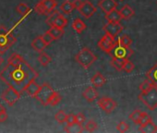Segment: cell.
Instances as JSON below:
<instances>
[{"mask_svg": "<svg viewBox=\"0 0 157 133\" xmlns=\"http://www.w3.org/2000/svg\"><path fill=\"white\" fill-rule=\"evenodd\" d=\"M98 7L106 14L116 10L117 7V3L116 0H100Z\"/></svg>", "mask_w": 157, "mask_h": 133, "instance_id": "cell-13", "label": "cell"}, {"mask_svg": "<svg viewBox=\"0 0 157 133\" xmlns=\"http://www.w3.org/2000/svg\"><path fill=\"white\" fill-rule=\"evenodd\" d=\"M103 30L106 34L110 35L113 38H116L123 31V26L120 24V22H108L104 25Z\"/></svg>", "mask_w": 157, "mask_h": 133, "instance_id": "cell-11", "label": "cell"}, {"mask_svg": "<svg viewBox=\"0 0 157 133\" xmlns=\"http://www.w3.org/2000/svg\"><path fill=\"white\" fill-rule=\"evenodd\" d=\"M117 131H119V132H127V131L129 129V126H128V124L126 123L125 121H121V122L117 125Z\"/></svg>", "mask_w": 157, "mask_h": 133, "instance_id": "cell-39", "label": "cell"}, {"mask_svg": "<svg viewBox=\"0 0 157 133\" xmlns=\"http://www.w3.org/2000/svg\"><path fill=\"white\" fill-rule=\"evenodd\" d=\"M72 3H73L74 8L76 10H78V9H80V7L82 6V0H74V1H72Z\"/></svg>", "mask_w": 157, "mask_h": 133, "instance_id": "cell-44", "label": "cell"}, {"mask_svg": "<svg viewBox=\"0 0 157 133\" xmlns=\"http://www.w3.org/2000/svg\"><path fill=\"white\" fill-rule=\"evenodd\" d=\"M151 120V116H149L148 113L142 111V114H141V116H140V120H139V124H138V125L143 126V125L147 124L148 122H150Z\"/></svg>", "mask_w": 157, "mask_h": 133, "instance_id": "cell-37", "label": "cell"}, {"mask_svg": "<svg viewBox=\"0 0 157 133\" xmlns=\"http://www.w3.org/2000/svg\"><path fill=\"white\" fill-rule=\"evenodd\" d=\"M138 97L139 100L141 101L150 110L157 108V86L152 85L149 90L141 92Z\"/></svg>", "mask_w": 157, "mask_h": 133, "instance_id": "cell-2", "label": "cell"}, {"mask_svg": "<svg viewBox=\"0 0 157 133\" xmlns=\"http://www.w3.org/2000/svg\"><path fill=\"white\" fill-rule=\"evenodd\" d=\"M67 115L63 110H59V111L56 114V116H55V119H56L59 124H63V123H65V122H66V120H67Z\"/></svg>", "mask_w": 157, "mask_h": 133, "instance_id": "cell-34", "label": "cell"}, {"mask_svg": "<svg viewBox=\"0 0 157 133\" xmlns=\"http://www.w3.org/2000/svg\"><path fill=\"white\" fill-rule=\"evenodd\" d=\"M47 44L44 41L42 36H37L36 38H34L32 42V47L38 53L43 52L45 48H46Z\"/></svg>", "mask_w": 157, "mask_h": 133, "instance_id": "cell-15", "label": "cell"}, {"mask_svg": "<svg viewBox=\"0 0 157 133\" xmlns=\"http://www.w3.org/2000/svg\"><path fill=\"white\" fill-rule=\"evenodd\" d=\"M135 69V65L128 59H125V62H124V66H123V70L127 73H130L134 70Z\"/></svg>", "mask_w": 157, "mask_h": 133, "instance_id": "cell-33", "label": "cell"}, {"mask_svg": "<svg viewBox=\"0 0 157 133\" xmlns=\"http://www.w3.org/2000/svg\"><path fill=\"white\" fill-rule=\"evenodd\" d=\"M2 62H3V57L1 56V54H0V65L2 64Z\"/></svg>", "mask_w": 157, "mask_h": 133, "instance_id": "cell-46", "label": "cell"}, {"mask_svg": "<svg viewBox=\"0 0 157 133\" xmlns=\"http://www.w3.org/2000/svg\"><path fill=\"white\" fill-rule=\"evenodd\" d=\"M117 42L118 44L123 45V46H128V47H129L131 45V44H132L131 38L128 35H127V34H123L120 37H118Z\"/></svg>", "mask_w": 157, "mask_h": 133, "instance_id": "cell-28", "label": "cell"}, {"mask_svg": "<svg viewBox=\"0 0 157 133\" xmlns=\"http://www.w3.org/2000/svg\"><path fill=\"white\" fill-rule=\"evenodd\" d=\"M59 11H57L56 10H55L54 11H52L50 14H48L47 15V19H46V21H45V22L49 25V26H53L54 25V22H55V21L56 20V18L59 16Z\"/></svg>", "mask_w": 157, "mask_h": 133, "instance_id": "cell-31", "label": "cell"}, {"mask_svg": "<svg viewBox=\"0 0 157 133\" xmlns=\"http://www.w3.org/2000/svg\"><path fill=\"white\" fill-rule=\"evenodd\" d=\"M41 90V86L34 81H32L24 89V92L31 97H34L37 95V93H39V91Z\"/></svg>", "mask_w": 157, "mask_h": 133, "instance_id": "cell-14", "label": "cell"}, {"mask_svg": "<svg viewBox=\"0 0 157 133\" xmlns=\"http://www.w3.org/2000/svg\"><path fill=\"white\" fill-rule=\"evenodd\" d=\"M85 121H86V117H85L84 114L78 113V114L76 115V123L80 124V125H82Z\"/></svg>", "mask_w": 157, "mask_h": 133, "instance_id": "cell-41", "label": "cell"}, {"mask_svg": "<svg viewBox=\"0 0 157 133\" xmlns=\"http://www.w3.org/2000/svg\"><path fill=\"white\" fill-rule=\"evenodd\" d=\"M57 6L56 0H41L34 8V10L41 15H48L56 10Z\"/></svg>", "mask_w": 157, "mask_h": 133, "instance_id": "cell-5", "label": "cell"}, {"mask_svg": "<svg viewBox=\"0 0 157 133\" xmlns=\"http://www.w3.org/2000/svg\"><path fill=\"white\" fill-rule=\"evenodd\" d=\"M78 12L82 16H83L85 19H89L91 18L97 10V9L93 5L92 2L88 1V0H85V1L82 2V6L80 7V9L78 10Z\"/></svg>", "mask_w": 157, "mask_h": 133, "instance_id": "cell-12", "label": "cell"}, {"mask_svg": "<svg viewBox=\"0 0 157 133\" xmlns=\"http://www.w3.org/2000/svg\"><path fill=\"white\" fill-rule=\"evenodd\" d=\"M38 78V73L32 66L19 54H12L8 59V64L0 71L1 79L9 87H12L21 93L25 87Z\"/></svg>", "mask_w": 157, "mask_h": 133, "instance_id": "cell-1", "label": "cell"}, {"mask_svg": "<svg viewBox=\"0 0 157 133\" xmlns=\"http://www.w3.org/2000/svg\"><path fill=\"white\" fill-rule=\"evenodd\" d=\"M48 32H50V34L52 35V37L54 38V40L60 39L63 36V34H64V29L57 28L56 26H51V28L48 30Z\"/></svg>", "mask_w": 157, "mask_h": 133, "instance_id": "cell-24", "label": "cell"}, {"mask_svg": "<svg viewBox=\"0 0 157 133\" xmlns=\"http://www.w3.org/2000/svg\"><path fill=\"white\" fill-rule=\"evenodd\" d=\"M66 123H67V125H72V124L76 123V115H74L72 113L67 115Z\"/></svg>", "mask_w": 157, "mask_h": 133, "instance_id": "cell-42", "label": "cell"}, {"mask_svg": "<svg viewBox=\"0 0 157 133\" xmlns=\"http://www.w3.org/2000/svg\"><path fill=\"white\" fill-rule=\"evenodd\" d=\"M105 19L108 22H120V21L122 20L119 11H117V10H114L111 12L106 13Z\"/></svg>", "mask_w": 157, "mask_h": 133, "instance_id": "cell-22", "label": "cell"}, {"mask_svg": "<svg viewBox=\"0 0 157 133\" xmlns=\"http://www.w3.org/2000/svg\"><path fill=\"white\" fill-rule=\"evenodd\" d=\"M146 79H148L154 86H157V62L146 73Z\"/></svg>", "mask_w": 157, "mask_h": 133, "instance_id": "cell-19", "label": "cell"}, {"mask_svg": "<svg viewBox=\"0 0 157 133\" xmlns=\"http://www.w3.org/2000/svg\"><path fill=\"white\" fill-rule=\"evenodd\" d=\"M21 93L18 92L17 90H15L12 87H9L8 89H6L2 94H1V98L2 100L7 103L10 106L14 105L21 98Z\"/></svg>", "mask_w": 157, "mask_h": 133, "instance_id": "cell-7", "label": "cell"}, {"mask_svg": "<svg viewBox=\"0 0 157 133\" xmlns=\"http://www.w3.org/2000/svg\"><path fill=\"white\" fill-rule=\"evenodd\" d=\"M117 44V42L116 38H113L106 33L98 42V46L101 48V50H103L105 53H107V54H110Z\"/></svg>", "mask_w": 157, "mask_h": 133, "instance_id": "cell-8", "label": "cell"}, {"mask_svg": "<svg viewBox=\"0 0 157 133\" xmlns=\"http://www.w3.org/2000/svg\"><path fill=\"white\" fill-rule=\"evenodd\" d=\"M82 96L90 103H93L97 97H98V92L95 90V87H88L86 88L83 93H82Z\"/></svg>", "mask_w": 157, "mask_h": 133, "instance_id": "cell-16", "label": "cell"}, {"mask_svg": "<svg viewBox=\"0 0 157 133\" xmlns=\"http://www.w3.org/2000/svg\"><path fill=\"white\" fill-rule=\"evenodd\" d=\"M7 119H8V114H7L6 110H4L0 113V122H5Z\"/></svg>", "mask_w": 157, "mask_h": 133, "instance_id": "cell-43", "label": "cell"}, {"mask_svg": "<svg viewBox=\"0 0 157 133\" xmlns=\"http://www.w3.org/2000/svg\"><path fill=\"white\" fill-rule=\"evenodd\" d=\"M67 24V20L66 19V17L63 15V14H59V16L56 18V20L54 22V25L53 26H56L57 28H61V29H64Z\"/></svg>", "mask_w": 157, "mask_h": 133, "instance_id": "cell-26", "label": "cell"}, {"mask_svg": "<svg viewBox=\"0 0 157 133\" xmlns=\"http://www.w3.org/2000/svg\"><path fill=\"white\" fill-rule=\"evenodd\" d=\"M31 11L30 7H28L26 4L24 3H20L17 6V12L21 15V16H26L27 14H29V12Z\"/></svg>", "mask_w": 157, "mask_h": 133, "instance_id": "cell-30", "label": "cell"}, {"mask_svg": "<svg viewBox=\"0 0 157 133\" xmlns=\"http://www.w3.org/2000/svg\"><path fill=\"white\" fill-rule=\"evenodd\" d=\"M61 95L57 93V92H55L54 93V94L52 95V97L50 98V100H49V104H48V105H51V106H55V105H56L60 101H61Z\"/></svg>", "mask_w": 157, "mask_h": 133, "instance_id": "cell-35", "label": "cell"}, {"mask_svg": "<svg viewBox=\"0 0 157 133\" xmlns=\"http://www.w3.org/2000/svg\"><path fill=\"white\" fill-rule=\"evenodd\" d=\"M38 60H39V62H40V64L42 66H47L51 62L52 59H51V57L46 53H44V51H43V52L40 53V55L38 56Z\"/></svg>", "mask_w": 157, "mask_h": 133, "instance_id": "cell-29", "label": "cell"}, {"mask_svg": "<svg viewBox=\"0 0 157 133\" xmlns=\"http://www.w3.org/2000/svg\"><path fill=\"white\" fill-rule=\"evenodd\" d=\"M119 1H123V0H119Z\"/></svg>", "mask_w": 157, "mask_h": 133, "instance_id": "cell-47", "label": "cell"}, {"mask_svg": "<svg viewBox=\"0 0 157 133\" xmlns=\"http://www.w3.org/2000/svg\"><path fill=\"white\" fill-rule=\"evenodd\" d=\"M119 13H120L121 18H122L123 20H129V19H131V18L134 16L135 11L133 10V9H132L129 5L127 4V5L123 6V7L120 9Z\"/></svg>", "mask_w": 157, "mask_h": 133, "instance_id": "cell-18", "label": "cell"}, {"mask_svg": "<svg viewBox=\"0 0 157 133\" xmlns=\"http://www.w3.org/2000/svg\"><path fill=\"white\" fill-rule=\"evenodd\" d=\"M72 29L77 33H82L86 29V24L82 20H81L80 18H77L72 22Z\"/></svg>", "mask_w": 157, "mask_h": 133, "instance_id": "cell-21", "label": "cell"}, {"mask_svg": "<svg viewBox=\"0 0 157 133\" xmlns=\"http://www.w3.org/2000/svg\"><path fill=\"white\" fill-rule=\"evenodd\" d=\"M132 54H133V50L130 47L123 46V45H120L118 44L115 46V48L110 53V55L113 57L122 58V59H128L129 56L132 55Z\"/></svg>", "mask_w": 157, "mask_h": 133, "instance_id": "cell-9", "label": "cell"}, {"mask_svg": "<svg viewBox=\"0 0 157 133\" xmlns=\"http://www.w3.org/2000/svg\"><path fill=\"white\" fill-rule=\"evenodd\" d=\"M106 82V79L100 73V72H97L95 73L93 78L91 79V83L95 87V88H100L102 86H104Z\"/></svg>", "mask_w": 157, "mask_h": 133, "instance_id": "cell-17", "label": "cell"}, {"mask_svg": "<svg viewBox=\"0 0 157 133\" xmlns=\"http://www.w3.org/2000/svg\"><path fill=\"white\" fill-rule=\"evenodd\" d=\"M139 131L142 133H154V132H157V126L153 123L152 120H151L147 124L143 126H140Z\"/></svg>", "mask_w": 157, "mask_h": 133, "instance_id": "cell-20", "label": "cell"}, {"mask_svg": "<svg viewBox=\"0 0 157 133\" xmlns=\"http://www.w3.org/2000/svg\"><path fill=\"white\" fill-rule=\"evenodd\" d=\"M5 110V108H4V106L1 104H0V113H1L2 111H4Z\"/></svg>", "mask_w": 157, "mask_h": 133, "instance_id": "cell-45", "label": "cell"}, {"mask_svg": "<svg viewBox=\"0 0 157 133\" xmlns=\"http://www.w3.org/2000/svg\"><path fill=\"white\" fill-rule=\"evenodd\" d=\"M142 114V111L140 110V109H136L134 110L129 116H128V118L134 123V124H139V120L140 118V116Z\"/></svg>", "mask_w": 157, "mask_h": 133, "instance_id": "cell-32", "label": "cell"}, {"mask_svg": "<svg viewBox=\"0 0 157 133\" xmlns=\"http://www.w3.org/2000/svg\"><path fill=\"white\" fill-rule=\"evenodd\" d=\"M56 91L53 90V88L48 84V83H44L41 86V90L39 91V93H37V95L35 96V98L44 106L48 105L49 104V100L52 97V95L54 94Z\"/></svg>", "mask_w": 157, "mask_h": 133, "instance_id": "cell-6", "label": "cell"}, {"mask_svg": "<svg viewBox=\"0 0 157 133\" xmlns=\"http://www.w3.org/2000/svg\"><path fill=\"white\" fill-rule=\"evenodd\" d=\"M16 42V38L13 36L5 26H0V54H4L9 50Z\"/></svg>", "mask_w": 157, "mask_h": 133, "instance_id": "cell-4", "label": "cell"}, {"mask_svg": "<svg viewBox=\"0 0 157 133\" xmlns=\"http://www.w3.org/2000/svg\"><path fill=\"white\" fill-rule=\"evenodd\" d=\"M96 59V55L88 47H83L75 56V60L85 70L89 69Z\"/></svg>", "mask_w": 157, "mask_h": 133, "instance_id": "cell-3", "label": "cell"}, {"mask_svg": "<svg viewBox=\"0 0 157 133\" xmlns=\"http://www.w3.org/2000/svg\"><path fill=\"white\" fill-rule=\"evenodd\" d=\"M97 127H98V125L94 120H89L84 126V129L88 132H94Z\"/></svg>", "mask_w": 157, "mask_h": 133, "instance_id": "cell-36", "label": "cell"}, {"mask_svg": "<svg viewBox=\"0 0 157 133\" xmlns=\"http://www.w3.org/2000/svg\"><path fill=\"white\" fill-rule=\"evenodd\" d=\"M152 85H153V84H152V83H151L148 79H146L143 82H141V84L140 85L139 89H140V93H141V92H145V91L149 90Z\"/></svg>", "mask_w": 157, "mask_h": 133, "instance_id": "cell-38", "label": "cell"}, {"mask_svg": "<svg viewBox=\"0 0 157 133\" xmlns=\"http://www.w3.org/2000/svg\"><path fill=\"white\" fill-rule=\"evenodd\" d=\"M124 62H125V59H122V58H117V57H113L112 56V59L110 61V64L113 68L117 70V71H121L123 70V66H124Z\"/></svg>", "mask_w": 157, "mask_h": 133, "instance_id": "cell-23", "label": "cell"}, {"mask_svg": "<svg viewBox=\"0 0 157 133\" xmlns=\"http://www.w3.org/2000/svg\"><path fill=\"white\" fill-rule=\"evenodd\" d=\"M60 10H61V11H62L63 13H65V14H70V13L75 10V8H74L72 2L68 1V0H66V1H64V2L61 4Z\"/></svg>", "mask_w": 157, "mask_h": 133, "instance_id": "cell-25", "label": "cell"}, {"mask_svg": "<svg viewBox=\"0 0 157 133\" xmlns=\"http://www.w3.org/2000/svg\"><path fill=\"white\" fill-rule=\"evenodd\" d=\"M98 106L105 113V114H110L112 113L116 107H117V103L110 97H102L98 100L97 102Z\"/></svg>", "mask_w": 157, "mask_h": 133, "instance_id": "cell-10", "label": "cell"}, {"mask_svg": "<svg viewBox=\"0 0 157 133\" xmlns=\"http://www.w3.org/2000/svg\"><path fill=\"white\" fill-rule=\"evenodd\" d=\"M42 37H43V39H44V41L46 43V44L47 45H49L53 41H54V38L52 37V35L50 34V32L47 31V32H45L43 35H42Z\"/></svg>", "mask_w": 157, "mask_h": 133, "instance_id": "cell-40", "label": "cell"}, {"mask_svg": "<svg viewBox=\"0 0 157 133\" xmlns=\"http://www.w3.org/2000/svg\"><path fill=\"white\" fill-rule=\"evenodd\" d=\"M82 125H80L78 123H74L72 125H67L65 127V131L66 132H82L83 127H82Z\"/></svg>", "mask_w": 157, "mask_h": 133, "instance_id": "cell-27", "label": "cell"}]
</instances>
